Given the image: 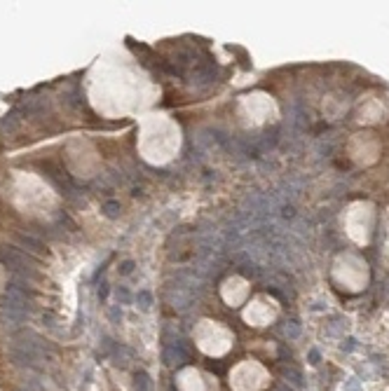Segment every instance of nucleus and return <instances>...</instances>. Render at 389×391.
Wrapping results in <instances>:
<instances>
[{
	"label": "nucleus",
	"mask_w": 389,
	"mask_h": 391,
	"mask_svg": "<svg viewBox=\"0 0 389 391\" xmlns=\"http://www.w3.org/2000/svg\"><path fill=\"white\" fill-rule=\"evenodd\" d=\"M345 391H361V387H359V382H347V384H345Z\"/></svg>",
	"instance_id": "obj_1"
}]
</instances>
